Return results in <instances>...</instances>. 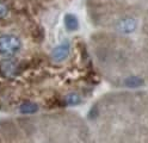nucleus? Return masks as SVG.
Masks as SVG:
<instances>
[{"mask_svg":"<svg viewBox=\"0 0 148 143\" xmlns=\"http://www.w3.org/2000/svg\"><path fill=\"white\" fill-rule=\"evenodd\" d=\"M22 48L19 37L12 34H4L0 36V54L12 56L17 54Z\"/></svg>","mask_w":148,"mask_h":143,"instance_id":"1","label":"nucleus"},{"mask_svg":"<svg viewBox=\"0 0 148 143\" xmlns=\"http://www.w3.org/2000/svg\"><path fill=\"white\" fill-rule=\"evenodd\" d=\"M18 73V64L12 59H3L0 61V75L6 79H12Z\"/></svg>","mask_w":148,"mask_h":143,"instance_id":"2","label":"nucleus"},{"mask_svg":"<svg viewBox=\"0 0 148 143\" xmlns=\"http://www.w3.org/2000/svg\"><path fill=\"white\" fill-rule=\"evenodd\" d=\"M69 53H71V45H69V43H67V42L61 43V44L56 45L53 49V51H51V59L55 62H62V61H64L69 56Z\"/></svg>","mask_w":148,"mask_h":143,"instance_id":"3","label":"nucleus"},{"mask_svg":"<svg viewBox=\"0 0 148 143\" xmlns=\"http://www.w3.org/2000/svg\"><path fill=\"white\" fill-rule=\"evenodd\" d=\"M117 30L119 32H122L124 35H129V34H133L135 30H136V27H137V22L135 21L134 18H130V17H127V18H123L121 19L117 25Z\"/></svg>","mask_w":148,"mask_h":143,"instance_id":"4","label":"nucleus"},{"mask_svg":"<svg viewBox=\"0 0 148 143\" xmlns=\"http://www.w3.org/2000/svg\"><path fill=\"white\" fill-rule=\"evenodd\" d=\"M63 23L64 26L68 31H75L79 29V21H78V17L73 13H67L63 18Z\"/></svg>","mask_w":148,"mask_h":143,"instance_id":"5","label":"nucleus"},{"mask_svg":"<svg viewBox=\"0 0 148 143\" xmlns=\"http://www.w3.org/2000/svg\"><path fill=\"white\" fill-rule=\"evenodd\" d=\"M125 87H129V88H137V87H141V86L145 85V80L142 78L137 75H132V76H128V78L124 79L123 81Z\"/></svg>","mask_w":148,"mask_h":143,"instance_id":"6","label":"nucleus"},{"mask_svg":"<svg viewBox=\"0 0 148 143\" xmlns=\"http://www.w3.org/2000/svg\"><path fill=\"white\" fill-rule=\"evenodd\" d=\"M19 111L23 114H32L38 111V105L32 101H25L19 106Z\"/></svg>","mask_w":148,"mask_h":143,"instance_id":"7","label":"nucleus"},{"mask_svg":"<svg viewBox=\"0 0 148 143\" xmlns=\"http://www.w3.org/2000/svg\"><path fill=\"white\" fill-rule=\"evenodd\" d=\"M64 103L71 106H75L81 103V98L78 93H68L66 97H64Z\"/></svg>","mask_w":148,"mask_h":143,"instance_id":"8","label":"nucleus"},{"mask_svg":"<svg viewBox=\"0 0 148 143\" xmlns=\"http://www.w3.org/2000/svg\"><path fill=\"white\" fill-rule=\"evenodd\" d=\"M7 13H8V8H7V6H6L5 4H3V3H0V18L6 17Z\"/></svg>","mask_w":148,"mask_h":143,"instance_id":"9","label":"nucleus"}]
</instances>
